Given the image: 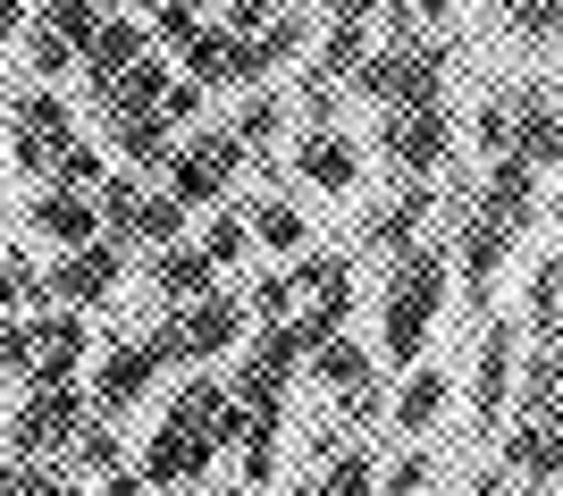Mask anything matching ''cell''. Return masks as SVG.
Instances as JSON below:
<instances>
[{
  "label": "cell",
  "instance_id": "obj_49",
  "mask_svg": "<svg viewBox=\"0 0 563 496\" xmlns=\"http://www.w3.org/2000/svg\"><path fill=\"white\" fill-rule=\"evenodd\" d=\"M143 496H168V488H143Z\"/></svg>",
  "mask_w": 563,
  "mask_h": 496
},
{
  "label": "cell",
  "instance_id": "obj_45",
  "mask_svg": "<svg viewBox=\"0 0 563 496\" xmlns=\"http://www.w3.org/2000/svg\"><path fill=\"white\" fill-rule=\"evenodd\" d=\"M25 18H34V0H0V43H18Z\"/></svg>",
  "mask_w": 563,
  "mask_h": 496
},
{
  "label": "cell",
  "instance_id": "obj_32",
  "mask_svg": "<svg viewBox=\"0 0 563 496\" xmlns=\"http://www.w3.org/2000/svg\"><path fill=\"white\" fill-rule=\"evenodd\" d=\"M202 25H211V0H152V9H143V34H152V51H186Z\"/></svg>",
  "mask_w": 563,
  "mask_h": 496
},
{
  "label": "cell",
  "instance_id": "obj_50",
  "mask_svg": "<svg viewBox=\"0 0 563 496\" xmlns=\"http://www.w3.org/2000/svg\"><path fill=\"white\" fill-rule=\"evenodd\" d=\"M421 496H446V488H421Z\"/></svg>",
  "mask_w": 563,
  "mask_h": 496
},
{
  "label": "cell",
  "instance_id": "obj_34",
  "mask_svg": "<svg viewBox=\"0 0 563 496\" xmlns=\"http://www.w3.org/2000/svg\"><path fill=\"white\" fill-rule=\"evenodd\" d=\"M228 135L244 143V161H253V152H269V143L286 135V101H278V93H261V85H253V93H244V110L228 119Z\"/></svg>",
  "mask_w": 563,
  "mask_h": 496
},
{
  "label": "cell",
  "instance_id": "obj_44",
  "mask_svg": "<svg viewBox=\"0 0 563 496\" xmlns=\"http://www.w3.org/2000/svg\"><path fill=\"white\" fill-rule=\"evenodd\" d=\"M186 219L194 211H177V202L152 186V202H143V244H177V236H186Z\"/></svg>",
  "mask_w": 563,
  "mask_h": 496
},
{
  "label": "cell",
  "instance_id": "obj_8",
  "mask_svg": "<svg viewBox=\"0 0 563 496\" xmlns=\"http://www.w3.org/2000/svg\"><path fill=\"white\" fill-rule=\"evenodd\" d=\"M68 135H76V110L59 101V85H18L9 93V161H18V177H43Z\"/></svg>",
  "mask_w": 563,
  "mask_h": 496
},
{
  "label": "cell",
  "instance_id": "obj_30",
  "mask_svg": "<svg viewBox=\"0 0 563 496\" xmlns=\"http://www.w3.org/2000/svg\"><path fill=\"white\" fill-rule=\"evenodd\" d=\"M303 51H311V18H303V9H278V18H261V34H253V59H261V76L295 68Z\"/></svg>",
  "mask_w": 563,
  "mask_h": 496
},
{
  "label": "cell",
  "instance_id": "obj_28",
  "mask_svg": "<svg viewBox=\"0 0 563 496\" xmlns=\"http://www.w3.org/2000/svg\"><path fill=\"white\" fill-rule=\"evenodd\" d=\"M244 228H253V244L261 253H278V261H295L303 253V211H295V202H286V194H261V202H244Z\"/></svg>",
  "mask_w": 563,
  "mask_h": 496
},
{
  "label": "cell",
  "instance_id": "obj_25",
  "mask_svg": "<svg viewBox=\"0 0 563 496\" xmlns=\"http://www.w3.org/2000/svg\"><path fill=\"white\" fill-rule=\"evenodd\" d=\"M303 371L320 378V387H329V396H353V387H362V378H378V362H371V345H362V337H320V345H311L303 354Z\"/></svg>",
  "mask_w": 563,
  "mask_h": 496
},
{
  "label": "cell",
  "instance_id": "obj_15",
  "mask_svg": "<svg viewBox=\"0 0 563 496\" xmlns=\"http://www.w3.org/2000/svg\"><path fill=\"white\" fill-rule=\"evenodd\" d=\"M496 463L521 488H555L563 480V421H505L496 429Z\"/></svg>",
  "mask_w": 563,
  "mask_h": 496
},
{
  "label": "cell",
  "instance_id": "obj_27",
  "mask_svg": "<svg viewBox=\"0 0 563 496\" xmlns=\"http://www.w3.org/2000/svg\"><path fill=\"white\" fill-rule=\"evenodd\" d=\"M18 76L25 85H59V76H76V43L68 34H51L43 18L18 25Z\"/></svg>",
  "mask_w": 563,
  "mask_h": 496
},
{
  "label": "cell",
  "instance_id": "obj_47",
  "mask_svg": "<svg viewBox=\"0 0 563 496\" xmlns=\"http://www.w3.org/2000/svg\"><path fill=\"white\" fill-rule=\"evenodd\" d=\"M505 496H547V488H505Z\"/></svg>",
  "mask_w": 563,
  "mask_h": 496
},
{
  "label": "cell",
  "instance_id": "obj_36",
  "mask_svg": "<svg viewBox=\"0 0 563 496\" xmlns=\"http://www.w3.org/2000/svg\"><path fill=\"white\" fill-rule=\"evenodd\" d=\"M59 454H68V472H85V480H101V472H118V463H126V447H118L110 421H85Z\"/></svg>",
  "mask_w": 563,
  "mask_h": 496
},
{
  "label": "cell",
  "instance_id": "obj_22",
  "mask_svg": "<svg viewBox=\"0 0 563 496\" xmlns=\"http://www.w3.org/2000/svg\"><path fill=\"white\" fill-rule=\"evenodd\" d=\"M219 286V269L202 261V244H152V295H161V311H177V304H194V295H211Z\"/></svg>",
  "mask_w": 563,
  "mask_h": 496
},
{
  "label": "cell",
  "instance_id": "obj_42",
  "mask_svg": "<svg viewBox=\"0 0 563 496\" xmlns=\"http://www.w3.org/2000/svg\"><path fill=\"white\" fill-rule=\"evenodd\" d=\"M202 101H211V93H202L194 76H168V85H161V101H152V110H161V119H168V135H186V126L202 119Z\"/></svg>",
  "mask_w": 563,
  "mask_h": 496
},
{
  "label": "cell",
  "instance_id": "obj_19",
  "mask_svg": "<svg viewBox=\"0 0 563 496\" xmlns=\"http://www.w3.org/2000/svg\"><path fill=\"white\" fill-rule=\"evenodd\" d=\"M471 202H479L505 236H521V228L539 219V168L521 161V152H496V161H488V186L471 194Z\"/></svg>",
  "mask_w": 563,
  "mask_h": 496
},
{
  "label": "cell",
  "instance_id": "obj_48",
  "mask_svg": "<svg viewBox=\"0 0 563 496\" xmlns=\"http://www.w3.org/2000/svg\"><path fill=\"white\" fill-rule=\"evenodd\" d=\"M9 387H18V378H9V371H0V396H9Z\"/></svg>",
  "mask_w": 563,
  "mask_h": 496
},
{
  "label": "cell",
  "instance_id": "obj_14",
  "mask_svg": "<svg viewBox=\"0 0 563 496\" xmlns=\"http://www.w3.org/2000/svg\"><path fill=\"white\" fill-rule=\"evenodd\" d=\"M211 472H219V447L202 438V429H177V421H161V429H152V447L135 454L143 488H186V480H211Z\"/></svg>",
  "mask_w": 563,
  "mask_h": 496
},
{
  "label": "cell",
  "instance_id": "obj_18",
  "mask_svg": "<svg viewBox=\"0 0 563 496\" xmlns=\"http://www.w3.org/2000/svg\"><path fill=\"white\" fill-rule=\"evenodd\" d=\"M295 177H303L311 194H353L362 186V143H353L345 126H303V135H295Z\"/></svg>",
  "mask_w": 563,
  "mask_h": 496
},
{
  "label": "cell",
  "instance_id": "obj_23",
  "mask_svg": "<svg viewBox=\"0 0 563 496\" xmlns=\"http://www.w3.org/2000/svg\"><path fill=\"white\" fill-rule=\"evenodd\" d=\"M278 447H286V412H244L235 429V488H269L278 480Z\"/></svg>",
  "mask_w": 563,
  "mask_h": 496
},
{
  "label": "cell",
  "instance_id": "obj_33",
  "mask_svg": "<svg viewBox=\"0 0 563 496\" xmlns=\"http://www.w3.org/2000/svg\"><path fill=\"white\" fill-rule=\"evenodd\" d=\"M101 177H110V152L85 143V135H68L59 152H51V168H43V186H68V194H93Z\"/></svg>",
  "mask_w": 563,
  "mask_h": 496
},
{
  "label": "cell",
  "instance_id": "obj_35",
  "mask_svg": "<svg viewBox=\"0 0 563 496\" xmlns=\"http://www.w3.org/2000/svg\"><path fill=\"white\" fill-rule=\"evenodd\" d=\"M244 253H253V228H244V211H235V202H219V211L202 219V261H211L219 278H228Z\"/></svg>",
  "mask_w": 563,
  "mask_h": 496
},
{
  "label": "cell",
  "instance_id": "obj_7",
  "mask_svg": "<svg viewBox=\"0 0 563 496\" xmlns=\"http://www.w3.org/2000/svg\"><path fill=\"white\" fill-rule=\"evenodd\" d=\"M514 362H521V329L505 311H479V354H471V429L496 447V429L514 421Z\"/></svg>",
  "mask_w": 563,
  "mask_h": 496
},
{
  "label": "cell",
  "instance_id": "obj_17",
  "mask_svg": "<svg viewBox=\"0 0 563 496\" xmlns=\"http://www.w3.org/2000/svg\"><path fill=\"white\" fill-rule=\"evenodd\" d=\"M143 51H152V34H143V18L135 9H101V25L85 34V51H76V68L93 76V93H110L118 76L135 68Z\"/></svg>",
  "mask_w": 563,
  "mask_h": 496
},
{
  "label": "cell",
  "instance_id": "obj_16",
  "mask_svg": "<svg viewBox=\"0 0 563 496\" xmlns=\"http://www.w3.org/2000/svg\"><path fill=\"white\" fill-rule=\"evenodd\" d=\"M505 101H514V152L547 177V168L563 161V119H555V93H547V76H521V85H505Z\"/></svg>",
  "mask_w": 563,
  "mask_h": 496
},
{
  "label": "cell",
  "instance_id": "obj_9",
  "mask_svg": "<svg viewBox=\"0 0 563 496\" xmlns=\"http://www.w3.org/2000/svg\"><path fill=\"white\" fill-rule=\"evenodd\" d=\"M161 371H168V362L152 354V337H118V345H101L85 404H93L101 421H118V412H135V404L152 396V387H161Z\"/></svg>",
  "mask_w": 563,
  "mask_h": 496
},
{
  "label": "cell",
  "instance_id": "obj_12",
  "mask_svg": "<svg viewBox=\"0 0 563 496\" xmlns=\"http://www.w3.org/2000/svg\"><path fill=\"white\" fill-rule=\"evenodd\" d=\"M177 76H194L202 93H253L261 85V59H253V34H228V25H202L186 51H177Z\"/></svg>",
  "mask_w": 563,
  "mask_h": 496
},
{
  "label": "cell",
  "instance_id": "obj_29",
  "mask_svg": "<svg viewBox=\"0 0 563 496\" xmlns=\"http://www.w3.org/2000/svg\"><path fill=\"white\" fill-rule=\"evenodd\" d=\"M421 228H429V177H404V194L371 219V244L378 253H404V244H421Z\"/></svg>",
  "mask_w": 563,
  "mask_h": 496
},
{
  "label": "cell",
  "instance_id": "obj_21",
  "mask_svg": "<svg viewBox=\"0 0 563 496\" xmlns=\"http://www.w3.org/2000/svg\"><path fill=\"white\" fill-rule=\"evenodd\" d=\"M101 126H110V152L135 168V177H161L168 152H177V135H168L161 110H118V119H101Z\"/></svg>",
  "mask_w": 563,
  "mask_h": 496
},
{
  "label": "cell",
  "instance_id": "obj_6",
  "mask_svg": "<svg viewBox=\"0 0 563 496\" xmlns=\"http://www.w3.org/2000/svg\"><path fill=\"white\" fill-rule=\"evenodd\" d=\"M235 168H244V143L228 135V126H194L177 152H168V168L152 177V186L177 202V211H219L235 186Z\"/></svg>",
  "mask_w": 563,
  "mask_h": 496
},
{
  "label": "cell",
  "instance_id": "obj_41",
  "mask_svg": "<svg viewBox=\"0 0 563 496\" xmlns=\"http://www.w3.org/2000/svg\"><path fill=\"white\" fill-rule=\"evenodd\" d=\"M496 9H505V25H514L530 51L555 43V0H496Z\"/></svg>",
  "mask_w": 563,
  "mask_h": 496
},
{
  "label": "cell",
  "instance_id": "obj_31",
  "mask_svg": "<svg viewBox=\"0 0 563 496\" xmlns=\"http://www.w3.org/2000/svg\"><path fill=\"white\" fill-rule=\"evenodd\" d=\"M168 76H177V68H168L161 51H143L135 68H126V76H118V85H110V93H93V110H101V119H118V110H152Z\"/></svg>",
  "mask_w": 563,
  "mask_h": 496
},
{
  "label": "cell",
  "instance_id": "obj_37",
  "mask_svg": "<svg viewBox=\"0 0 563 496\" xmlns=\"http://www.w3.org/2000/svg\"><path fill=\"white\" fill-rule=\"evenodd\" d=\"M320 488H329V496H371L378 488V454L371 447H336L329 472H320Z\"/></svg>",
  "mask_w": 563,
  "mask_h": 496
},
{
  "label": "cell",
  "instance_id": "obj_1",
  "mask_svg": "<svg viewBox=\"0 0 563 496\" xmlns=\"http://www.w3.org/2000/svg\"><path fill=\"white\" fill-rule=\"evenodd\" d=\"M454 304V261L446 244H404L396 269H387V304H378V354L396 362H429V329L446 320Z\"/></svg>",
  "mask_w": 563,
  "mask_h": 496
},
{
  "label": "cell",
  "instance_id": "obj_11",
  "mask_svg": "<svg viewBox=\"0 0 563 496\" xmlns=\"http://www.w3.org/2000/svg\"><path fill=\"white\" fill-rule=\"evenodd\" d=\"M18 329H25V362H18V378H76V371H85V345H93L85 311H68V304H51V311H18Z\"/></svg>",
  "mask_w": 563,
  "mask_h": 496
},
{
  "label": "cell",
  "instance_id": "obj_39",
  "mask_svg": "<svg viewBox=\"0 0 563 496\" xmlns=\"http://www.w3.org/2000/svg\"><path fill=\"white\" fill-rule=\"evenodd\" d=\"M101 9H110V0H34V18H43L51 34H68L76 51H85V34L101 25Z\"/></svg>",
  "mask_w": 563,
  "mask_h": 496
},
{
  "label": "cell",
  "instance_id": "obj_46",
  "mask_svg": "<svg viewBox=\"0 0 563 496\" xmlns=\"http://www.w3.org/2000/svg\"><path fill=\"white\" fill-rule=\"evenodd\" d=\"M295 496H329V488H320V480H295Z\"/></svg>",
  "mask_w": 563,
  "mask_h": 496
},
{
  "label": "cell",
  "instance_id": "obj_13",
  "mask_svg": "<svg viewBox=\"0 0 563 496\" xmlns=\"http://www.w3.org/2000/svg\"><path fill=\"white\" fill-rule=\"evenodd\" d=\"M378 143H387V161H396L404 177H438V168H446V152H454V119H446V101H421V110H387Z\"/></svg>",
  "mask_w": 563,
  "mask_h": 496
},
{
  "label": "cell",
  "instance_id": "obj_26",
  "mask_svg": "<svg viewBox=\"0 0 563 496\" xmlns=\"http://www.w3.org/2000/svg\"><path fill=\"white\" fill-rule=\"evenodd\" d=\"M25 228H34V236H51L59 253H68V244H85V236H93V194L43 186V194H34V211H25Z\"/></svg>",
  "mask_w": 563,
  "mask_h": 496
},
{
  "label": "cell",
  "instance_id": "obj_43",
  "mask_svg": "<svg viewBox=\"0 0 563 496\" xmlns=\"http://www.w3.org/2000/svg\"><path fill=\"white\" fill-rule=\"evenodd\" d=\"M471 135H479V152H488V161H496V152H514V101L488 93L479 110H471Z\"/></svg>",
  "mask_w": 563,
  "mask_h": 496
},
{
  "label": "cell",
  "instance_id": "obj_10",
  "mask_svg": "<svg viewBox=\"0 0 563 496\" xmlns=\"http://www.w3.org/2000/svg\"><path fill=\"white\" fill-rule=\"evenodd\" d=\"M118 278H126V253H118L110 236H85V244H68V253L43 269V295L68 304V311H93V304L118 295Z\"/></svg>",
  "mask_w": 563,
  "mask_h": 496
},
{
  "label": "cell",
  "instance_id": "obj_52",
  "mask_svg": "<svg viewBox=\"0 0 563 496\" xmlns=\"http://www.w3.org/2000/svg\"><path fill=\"white\" fill-rule=\"evenodd\" d=\"M219 9H228V0H219Z\"/></svg>",
  "mask_w": 563,
  "mask_h": 496
},
{
  "label": "cell",
  "instance_id": "obj_40",
  "mask_svg": "<svg viewBox=\"0 0 563 496\" xmlns=\"http://www.w3.org/2000/svg\"><path fill=\"white\" fill-rule=\"evenodd\" d=\"M244 311H253V320H286V311H295V269H261V278L244 286Z\"/></svg>",
  "mask_w": 563,
  "mask_h": 496
},
{
  "label": "cell",
  "instance_id": "obj_2",
  "mask_svg": "<svg viewBox=\"0 0 563 496\" xmlns=\"http://www.w3.org/2000/svg\"><path fill=\"white\" fill-rule=\"evenodd\" d=\"M345 85L362 101H378V110H421V101H446V51L412 25V34H387V43L362 51V68Z\"/></svg>",
  "mask_w": 563,
  "mask_h": 496
},
{
  "label": "cell",
  "instance_id": "obj_53",
  "mask_svg": "<svg viewBox=\"0 0 563 496\" xmlns=\"http://www.w3.org/2000/svg\"><path fill=\"white\" fill-rule=\"evenodd\" d=\"M0 253H9V244H0Z\"/></svg>",
  "mask_w": 563,
  "mask_h": 496
},
{
  "label": "cell",
  "instance_id": "obj_3",
  "mask_svg": "<svg viewBox=\"0 0 563 496\" xmlns=\"http://www.w3.org/2000/svg\"><path fill=\"white\" fill-rule=\"evenodd\" d=\"M18 387H25L18 412L0 421V447L18 454V463H51L76 429L93 421V404H85V387H76V378H18Z\"/></svg>",
  "mask_w": 563,
  "mask_h": 496
},
{
  "label": "cell",
  "instance_id": "obj_38",
  "mask_svg": "<svg viewBox=\"0 0 563 496\" xmlns=\"http://www.w3.org/2000/svg\"><path fill=\"white\" fill-rule=\"evenodd\" d=\"M421 488H438V463H429V447L412 438V447H404L396 463L378 472V488H371V496H421Z\"/></svg>",
  "mask_w": 563,
  "mask_h": 496
},
{
  "label": "cell",
  "instance_id": "obj_4",
  "mask_svg": "<svg viewBox=\"0 0 563 496\" xmlns=\"http://www.w3.org/2000/svg\"><path fill=\"white\" fill-rule=\"evenodd\" d=\"M244 329H253L244 295H235V286H211V295H194V304L161 311L152 354H161V362H219V354H235V345H244Z\"/></svg>",
  "mask_w": 563,
  "mask_h": 496
},
{
  "label": "cell",
  "instance_id": "obj_20",
  "mask_svg": "<svg viewBox=\"0 0 563 496\" xmlns=\"http://www.w3.org/2000/svg\"><path fill=\"white\" fill-rule=\"evenodd\" d=\"M446 404H454V378L438 371V362H404V387L387 396V421H396L404 438H429V429L446 421Z\"/></svg>",
  "mask_w": 563,
  "mask_h": 496
},
{
  "label": "cell",
  "instance_id": "obj_5",
  "mask_svg": "<svg viewBox=\"0 0 563 496\" xmlns=\"http://www.w3.org/2000/svg\"><path fill=\"white\" fill-rule=\"evenodd\" d=\"M295 362H303V329H295V311H286V320H261V329H244V345H235V371H228L235 412H286V378H295Z\"/></svg>",
  "mask_w": 563,
  "mask_h": 496
},
{
  "label": "cell",
  "instance_id": "obj_51",
  "mask_svg": "<svg viewBox=\"0 0 563 496\" xmlns=\"http://www.w3.org/2000/svg\"><path fill=\"white\" fill-rule=\"evenodd\" d=\"M228 496H253V488H228Z\"/></svg>",
  "mask_w": 563,
  "mask_h": 496
},
{
  "label": "cell",
  "instance_id": "obj_24",
  "mask_svg": "<svg viewBox=\"0 0 563 496\" xmlns=\"http://www.w3.org/2000/svg\"><path fill=\"white\" fill-rule=\"evenodd\" d=\"M521 345H555L563 329V253H547L539 269H530V295H521Z\"/></svg>",
  "mask_w": 563,
  "mask_h": 496
}]
</instances>
